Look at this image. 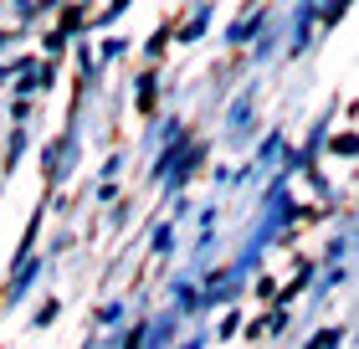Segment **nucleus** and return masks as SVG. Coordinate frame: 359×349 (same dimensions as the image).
Listing matches in <instances>:
<instances>
[{
    "instance_id": "nucleus-1",
    "label": "nucleus",
    "mask_w": 359,
    "mask_h": 349,
    "mask_svg": "<svg viewBox=\"0 0 359 349\" xmlns=\"http://www.w3.org/2000/svg\"><path fill=\"white\" fill-rule=\"evenodd\" d=\"M123 6H128V0H113V6L103 11V26H108V21H118V15H123Z\"/></svg>"
}]
</instances>
